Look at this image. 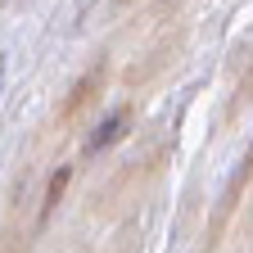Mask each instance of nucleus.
Returning <instances> with one entry per match:
<instances>
[{
	"label": "nucleus",
	"instance_id": "f257e3e1",
	"mask_svg": "<svg viewBox=\"0 0 253 253\" xmlns=\"http://www.w3.org/2000/svg\"><path fill=\"white\" fill-rule=\"evenodd\" d=\"M118 131H122V109H118V113H109L100 126H95V136L86 140V149H104V145H113V140H118Z\"/></svg>",
	"mask_w": 253,
	"mask_h": 253
},
{
	"label": "nucleus",
	"instance_id": "f03ea898",
	"mask_svg": "<svg viewBox=\"0 0 253 253\" xmlns=\"http://www.w3.org/2000/svg\"><path fill=\"white\" fill-rule=\"evenodd\" d=\"M63 185H68V168H59V172H54V181H50V195H45V212L54 208V199H59V190H63Z\"/></svg>",
	"mask_w": 253,
	"mask_h": 253
},
{
	"label": "nucleus",
	"instance_id": "7ed1b4c3",
	"mask_svg": "<svg viewBox=\"0 0 253 253\" xmlns=\"http://www.w3.org/2000/svg\"><path fill=\"white\" fill-rule=\"evenodd\" d=\"M0 77H5V59H0Z\"/></svg>",
	"mask_w": 253,
	"mask_h": 253
}]
</instances>
